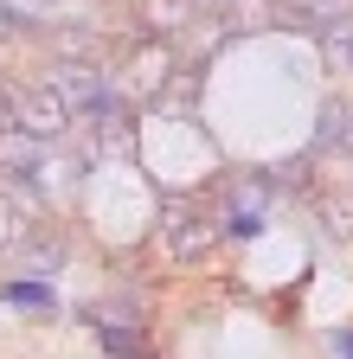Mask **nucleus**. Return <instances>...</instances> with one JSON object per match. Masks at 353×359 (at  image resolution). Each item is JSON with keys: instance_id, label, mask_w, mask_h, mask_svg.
<instances>
[{"instance_id": "f257e3e1", "label": "nucleus", "mask_w": 353, "mask_h": 359, "mask_svg": "<svg viewBox=\"0 0 353 359\" xmlns=\"http://www.w3.org/2000/svg\"><path fill=\"white\" fill-rule=\"evenodd\" d=\"M0 103H7V128L26 135V142H65L71 135V109L58 103V90L39 77V83H0Z\"/></svg>"}, {"instance_id": "f03ea898", "label": "nucleus", "mask_w": 353, "mask_h": 359, "mask_svg": "<svg viewBox=\"0 0 353 359\" xmlns=\"http://www.w3.org/2000/svg\"><path fill=\"white\" fill-rule=\"evenodd\" d=\"M161 238H167V250L180 257V263H199V257L212 250V238H218V224H212L193 199H167V205H161Z\"/></svg>"}, {"instance_id": "7ed1b4c3", "label": "nucleus", "mask_w": 353, "mask_h": 359, "mask_svg": "<svg viewBox=\"0 0 353 359\" xmlns=\"http://www.w3.org/2000/svg\"><path fill=\"white\" fill-rule=\"evenodd\" d=\"M308 212H315V231L353 238V180H347V187H315V193H308Z\"/></svg>"}, {"instance_id": "20e7f679", "label": "nucleus", "mask_w": 353, "mask_h": 359, "mask_svg": "<svg viewBox=\"0 0 353 359\" xmlns=\"http://www.w3.org/2000/svg\"><path fill=\"white\" fill-rule=\"evenodd\" d=\"M91 327H97V346H103V353H116V359H154V346H142V340H135L142 327L109 321L103 308H91Z\"/></svg>"}, {"instance_id": "39448f33", "label": "nucleus", "mask_w": 353, "mask_h": 359, "mask_svg": "<svg viewBox=\"0 0 353 359\" xmlns=\"http://www.w3.org/2000/svg\"><path fill=\"white\" fill-rule=\"evenodd\" d=\"M199 20V0H142V26L154 39H173V32H187Z\"/></svg>"}, {"instance_id": "423d86ee", "label": "nucleus", "mask_w": 353, "mask_h": 359, "mask_svg": "<svg viewBox=\"0 0 353 359\" xmlns=\"http://www.w3.org/2000/svg\"><path fill=\"white\" fill-rule=\"evenodd\" d=\"M218 20L225 32H277V0H232Z\"/></svg>"}, {"instance_id": "0eeeda50", "label": "nucleus", "mask_w": 353, "mask_h": 359, "mask_svg": "<svg viewBox=\"0 0 353 359\" xmlns=\"http://www.w3.org/2000/svg\"><path fill=\"white\" fill-rule=\"evenodd\" d=\"M167 77H173V58L167 52H142L135 58V77H128V97H161Z\"/></svg>"}, {"instance_id": "6e6552de", "label": "nucleus", "mask_w": 353, "mask_h": 359, "mask_svg": "<svg viewBox=\"0 0 353 359\" xmlns=\"http://www.w3.org/2000/svg\"><path fill=\"white\" fill-rule=\"evenodd\" d=\"M0 302H26V308H52V283H39V276H13V283H0Z\"/></svg>"}, {"instance_id": "1a4fd4ad", "label": "nucleus", "mask_w": 353, "mask_h": 359, "mask_svg": "<svg viewBox=\"0 0 353 359\" xmlns=\"http://www.w3.org/2000/svg\"><path fill=\"white\" fill-rule=\"evenodd\" d=\"M257 231H263V212H251V205L225 212V238H257Z\"/></svg>"}, {"instance_id": "9d476101", "label": "nucleus", "mask_w": 353, "mask_h": 359, "mask_svg": "<svg viewBox=\"0 0 353 359\" xmlns=\"http://www.w3.org/2000/svg\"><path fill=\"white\" fill-rule=\"evenodd\" d=\"M13 238H20V212H13V199H7V193H0V250H7Z\"/></svg>"}, {"instance_id": "9b49d317", "label": "nucleus", "mask_w": 353, "mask_h": 359, "mask_svg": "<svg viewBox=\"0 0 353 359\" xmlns=\"http://www.w3.org/2000/svg\"><path fill=\"white\" fill-rule=\"evenodd\" d=\"M334 346H340V353L353 359V327H340V334H334Z\"/></svg>"}, {"instance_id": "f8f14e48", "label": "nucleus", "mask_w": 353, "mask_h": 359, "mask_svg": "<svg viewBox=\"0 0 353 359\" xmlns=\"http://www.w3.org/2000/svg\"><path fill=\"white\" fill-rule=\"evenodd\" d=\"M199 7H206V13H225V7H232V0H199Z\"/></svg>"}, {"instance_id": "ddd939ff", "label": "nucleus", "mask_w": 353, "mask_h": 359, "mask_svg": "<svg viewBox=\"0 0 353 359\" xmlns=\"http://www.w3.org/2000/svg\"><path fill=\"white\" fill-rule=\"evenodd\" d=\"M308 7H353V0H308Z\"/></svg>"}, {"instance_id": "4468645a", "label": "nucleus", "mask_w": 353, "mask_h": 359, "mask_svg": "<svg viewBox=\"0 0 353 359\" xmlns=\"http://www.w3.org/2000/svg\"><path fill=\"white\" fill-rule=\"evenodd\" d=\"M0 135H7V103H0Z\"/></svg>"}]
</instances>
